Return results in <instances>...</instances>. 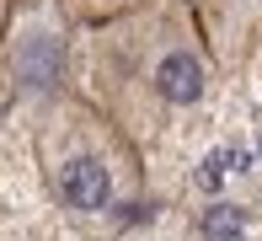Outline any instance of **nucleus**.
Here are the masks:
<instances>
[{"instance_id": "obj_4", "label": "nucleus", "mask_w": 262, "mask_h": 241, "mask_svg": "<svg viewBox=\"0 0 262 241\" xmlns=\"http://www.w3.org/2000/svg\"><path fill=\"white\" fill-rule=\"evenodd\" d=\"M198 32H204L209 54L235 65L262 32V0H198Z\"/></svg>"}, {"instance_id": "obj_1", "label": "nucleus", "mask_w": 262, "mask_h": 241, "mask_svg": "<svg viewBox=\"0 0 262 241\" xmlns=\"http://www.w3.org/2000/svg\"><path fill=\"white\" fill-rule=\"evenodd\" d=\"M70 75V91L139 150L166 134L171 118L209 102L214 54L182 0H145L102 27H80Z\"/></svg>"}, {"instance_id": "obj_6", "label": "nucleus", "mask_w": 262, "mask_h": 241, "mask_svg": "<svg viewBox=\"0 0 262 241\" xmlns=\"http://www.w3.org/2000/svg\"><path fill=\"white\" fill-rule=\"evenodd\" d=\"M59 6L70 11V22H75V27H102V22L123 16V11L145 6V0H59Z\"/></svg>"}, {"instance_id": "obj_3", "label": "nucleus", "mask_w": 262, "mask_h": 241, "mask_svg": "<svg viewBox=\"0 0 262 241\" xmlns=\"http://www.w3.org/2000/svg\"><path fill=\"white\" fill-rule=\"evenodd\" d=\"M75 22L59 0H11L0 27V81L6 102H49L70 91V54H75Z\"/></svg>"}, {"instance_id": "obj_9", "label": "nucleus", "mask_w": 262, "mask_h": 241, "mask_svg": "<svg viewBox=\"0 0 262 241\" xmlns=\"http://www.w3.org/2000/svg\"><path fill=\"white\" fill-rule=\"evenodd\" d=\"M0 102H6V81H0Z\"/></svg>"}, {"instance_id": "obj_5", "label": "nucleus", "mask_w": 262, "mask_h": 241, "mask_svg": "<svg viewBox=\"0 0 262 241\" xmlns=\"http://www.w3.org/2000/svg\"><path fill=\"white\" fill-rule=\"evenodd\" d=\"M198 241H246V209L241 204H209L198 220Z\"/></svg>"}, {"instance_id": "obj_7", "label": "nucleus", "mask_w": 262, "mask_h": 241, "mask_svg": "<svg viewBox=\"0 0 262 241\" xmlns=\"http://www.w3.org/2000/svg\"><path fill=\"white\" fill-rule=\"evenodd\" d=\"M6 11H11V0H0V27H6Z\"/></svg>"}, {"instance_id": "obj_8", "label": "nucleus", "mask_w": 262, "mask_h": 241, "mask_svg": "<svg viewBox=\"0 0 262 241\" xmlns=\"http://www.w3.org/2000/svg\"><path fill=\"white\" fill-rule=\"evenodd\" d=\"M134 241H171V236H134Z\"/></svg>"}, {"instance_id": "obj_2", "label": "nucleus", "mask_w": 262, "mask_h": 241, "mask_svg": "<svg viewBox=\"0 0 262 241\" xmlns=\"http://www.w3.org/2000/svg\"><path fill=\"white\" fill-rule=\"evenodd\" d=\"M32 155H38L49 204L80 231H118L139 204V188H145L139 150L75 91L38 102Z\"/></svg>"}]
</instances>
